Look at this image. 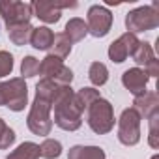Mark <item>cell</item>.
Returning a JSON list of instances; mask_svg holds the SVG:
<instances>
[{"label":"cell","mask_w":159,"mask_h":159,"mask_svg":"<svg viewBox=\"0 0 159 159\" xmlns=\"http://www.w3.org/2000/svg\"><path fill=\"white\" fill-rule=\"evenodd\" d=\"M60 86L49 79H41L36 84V98L32 101L28 118H26V125L34 135L39 137H47L52 129V120H51V109L52 103L56 99Z\"/></svg>","instance_id":"cell-1"},{"label":"cell","mask_w":159,"mask_h":159,"mask_svg":"<svg viewBox=\"0 0 159 159\" xmlns=\"http://www.w3.org/2000/svg\"><path fill=\"white\" fill-rule=\"evenodd\" d=\"M73 98H75V92L71 90V86H60L56 99L52 103L54 124L64 131H77L83 124V114L79 112Z\"/></svg>","instance_id":"cell-2"},{"label":"cell","mask_w":159,"mask_h":159,"mask_svg":"<svg viewBox=\"0 0 159 159\" xmlns=\"http://www.w3.org/2000/svg\"><path fill=\"white\" fill-rule=\"evenodd\" d=\"M28 101V88L23 77H13L0 83V107H8L13 112H21Z\"/></svg>","instance_id":"cell-3"},{"label":"cell","mask_w":159,"mask_h":159,"mask_svg":"<svg viewBox=\"0 0 159 159\" xmlns=\"http://www.w3.org/2000/svg\"><path fill=\"white\" fill-rule=\"evenodd\" d=\"M86 124L98 135L109 133L114 127V111H112V105L107 99L98 98L86 109Z\"/></svg>","instance_id":"cell-4"},{"label":"cell","mask_w":159,"mask_h":159,"mask_svg":"<svg viewBox=\"0 0 159 159\" xmlns=\"http://www.w3.org/2000/svg\"><path fill=\"white\" fill-rule=\"evenodd\" d=\"M125 26L127 32L139 34V32H148L159 26V4L153 2L152 6H140L137 10H131L125 15Z\"/></svg>","instance_id":"cell-5"},{"label":"cell","mask_w":159,"mask_h":159,"mask_svg":"<svg viewBox=\"0 0 159 159\" xmlns=\"http://www.w3.org/2000/svg\"><path fill=\"white\" fill-rule=\"evenodd\" d=\"M0 15H2L6 28L17 25H28L34 17L32 2H19V0H0Z\"/></svg>","instance_id":"cell-6"},{"label":"cell","mask_w":159,"mask_h":159,"mask_svg":"<svg viewBox=\"0 0 159 159\" xmlns=\"http://www.w3.org/2000/svg\"><path fill=\"white\" fill-rule=\"evenodd\" d=\"M39 73L43 75V79H49L58 86H71V81H73V71L67 66H64L60 58L52 54H47L39 62Z\"/></svg>","instance_id":"cell-7"},{"label":"cell","mask_w":159,"mask_h":159,"mask_svg":"<svg viewBox=\"0 0 159 159\" xmlns=\"http://www.w3.org/2000/svg\"><path fill=\"white\" fill-rule=\"evenodd\" d=\"M118 140L124 146H135L140 140V116L135 109H125L118 120Z\"/></svg>","instance_id":"cell-8"},{"label":"cell","mask_w":159,"mask_h":159,"mask_svg":"<svg viewBox=\"0 0 159 159\" xmlns=\"http://www.w3.org/2000/svg\"><path fill=\"white\" fill-rule=\"evenodd\" d=\"M88 34H92L94 38H105L112 26V13L105 8V6H92L88 10Z\"/></svg>","instance_id":"cell-9"},{"label":"cell","mask_w":159,"mask_h":159,"mask_svg":"<svg viewBox=\"0 0 159 159\" xmlns=\"http://www.w3.org/2000/svg\"><path fill=\"white\" fill-rule=\"evenodd\" d=\"M139 43H140V41H139V38H137L135 34L125 32V34H122L116 41L111 43V47H109V58H111L112 62H116V64H122L127 56H133V52L137 51Z\"/></svg>","instance_id":"cell-10"},{"label":"cell","mask_w":159,"mask_h":159,"mask_svg":"<svg viewBox=\"0 0 159 159\" xmlns=\"http://www.w3.org/2000/svg\"><path fill=\"white\" fill-rule=\"evenodd\" d=\"M64 8H77V2H32L34 15L43 23H58Z\"/></svg>","instance_id":"cell-11"},{"label":"cell","mask_w":159,"mask_h":159,"mask_svg":"<svg viewBox=\"0 0 159 159\" xmlns=\"http://www.w3.org/2000/svg\"><path fill=\"white\" fill-rule=\"evenodd\" d=\"M133 60H135L139 66H144V71H146V75H148L150 79L159 75V60L155 58L153 47H152L148 41H140V43H139L137 51L133 52Z\"/></svg>","instance_id":"cell-12"},{"label":"cell","mask_w":159,"mask_h":159,"mask_svg":"<svg viewBox=\"0 0 159 159\" xmlns=\"http://www.w3.org/2000/svg\"><path fill=\"white\" fill-rule=\"evenodd\" d=\"M148 81H150V77H148L146 71L140 69V67H131V69L124 71V75H122V84H124L135 98H139V96H142V94L148 92V90H146Z\"/></svg>","instance_id":"cell-13"},{"label":"cell","mask_w":159,"mask_h":159,"mask_svg":"<svg viewBox=\"0 0 159 159\" xmlns=\"http://www.w3.org/2000/svg\"><path fill=\"white\" fill-rule=\"evenodd\" d=\"M137 111V114L142 118H150L152 114L159 112V98H157V92H146L139 98L133 99V107Z\"/></svg>","instance_id":"cell-14"},{"label":"cell","mask_w":159,"mask_h":159,"mask_svg":"<svg viewBox=\"0 0 159 159\" xmlns=\"http://www.w3.org/2000/svg\"><path fill=\"white\" fill-rule=\"evenodd\" d=\"M54 41V32L47 26H38L32 30V36H30V43L34 49L38 51H49L51 45Z\"/></svg>","instance_id":"cell-15"},{"label":"cell","mask_w":159,"mask_h":159,"mask_svg":"<svg viewBox=\"0 0 159 159\" xmlns=\"http://www.w3.org/2000/svg\"><path fill=\"white\" fill-rule=\"evenodd\" d=\"M64 34H66V38L71 41V45H73V43H77V41H83V39H84V36L88 34V26H86V23H84L83 19L73 17V19L67 21Z\"/></svg>","instance_id":"cell-16"},{"label":"cell","mask_w":159,"mask_h":159,"mask_svg":"<svg viewBox=\"0 0 159 159\" xmlns=\"http://www.w3.org/2000/svg\"><path fill=\"white\" fill-rule=\"evenodd\" d=\"M67 159H105V152L99 146H81L77 144L69 148Z\"/></svg>","instance_id":"cell-17"},{"label":"cell","mask_w":159,"mask_h":159,"mask_svg":"<svg viewBox=\"0 0 159 159\" xmlns=\"http://www.w3.org/2000/svg\"><path fill=\"white\" fill-rule=\"evenodd\" d=\"M98 98H101L99 96V92L96 90V88H81L79 92H75V105H77V109H79V112H86V109L98 99Z\"/></svg>","instance_id":"cell-18"},{"label":"cell","mask_w":159,"mask_h":159,"mask_svg":"<svg viewBox=\"0 0 159 159\" xmlns=\"http://www.w3.org/2000/svg\"><path fill=\"white\" fill-rule=\"evenodd\" d=\"M32 25L28 23V25H17V26H10L8 28V36H10V39L17 45V47H21V45H26L28 41H30V36H32Z\"/></svg>","instance_id":"cell-19"},{"label":"cell","mask_w":159,"mask_h":159,"mask_svg":"<svg viewBox=\"0 0 159 159\" xmlns=\"http://www.w3.org/2000/svg\"><path fill=\"white\" fill-rule=\"evenodd\" d=\"M6 159H39V146L34 142H23L11 153H8Z\"/></svg>","instance_id":"cell-20"},{"label":"cell","mask_w":159,"mask_h":159,"mask_svg":"<svg viewBox=\"0 0 159 159\" xmlns=\"http://www.w3.org/2000/svg\"><path fill=\"white\" fill-rule=\"evenodd\" d=\"M51 54L52 56H56V58H60V60H64V58H67L69 56V52H71V41L66 38V34L64 32H60V34H54V41H52V45H51Z\"/></svg>","instance_id":"cell-21"},{"label":"cell","mask_w":159,"mask_h":159,"mask_svg":"<svg viewBox=\"0 0 159 159\" xmlns=\"http://www.w3.org/2000/svg\"><path fill=\"white\" fill-rule=\"evenodd\" d=\"M88 77H90V81L94 86H103L107 81H109V69L105 64L101 62H94L88 69Z\"/></svg>","instance_id":"cell-22"},{"label":"cell","mask_w":159,"mask_h":159,"mask_svg":"<svg viewBox=\"0 0 159 159\" xmlns=\"http://www.w3.org/2000/svg\"><path fill=\"white\" fill-rule=\"evenodd\" d=\"M60 153H62V144L54 139H45L39 146V157L56 159V157H60Z\"/></svg>","instance_id":"cell-23"},{"label":"cell","mask_w":159,"mask_h":159,"mask_svg":"<svg viewBox=\"0 0 159 159\" xmlns=\"http://www.w3.org/2000/svg\"><path fill=\"white\" fill-rule=\"evenodd\" d=\"M15 142V131L0 118V150H8Z\"/></svg>","instance_id":"cell-24"},{"label":"cell","mask_w":159,"mask_h":159,"mask_svg":"<svg viewBox=\"0 0 159 159\" xmlns=\"http://www.w3.org/2000/svg\"><path fill=\"white\" fill-rule=\"evenodd\" d=\"M39 73V60L34 58V56H26L21 64V75L23 79H30V77H36Z\"/></svg>","instance_id":"cell-25"},{"label":"cell","mask_w":159,"mask_h":159,"mask_svg":"<svg viewBox=\"0 0 159 159\" xmlns=\"http://www.w3.org/2000/svg\"><path fill=\"white\" fill-rule=\"evenodd\" d=\"M150 122V135H148V144L152 148H159V112L152 114L148 118Z\"/></svg>","instance_id":"cell-26"},{"label":"cell","mask_w":159,"mask_h":159,"mask_svg":"<svg viewBox=\"0 0 159 159\" xmlns=\"http://www.w3.org/2000/svg\"><path fill=\"white\" fill-rule=\"evenodd\" d=\"M13 69V56L8 51H0V79L10 75Z\"/></svg>","instance_id":"cell-27"},{"label":"cell","mask_w":159,"mask_h":159,"mask_svg":"<svg viewBox=\"0 0 159 159\" xmlns=\"http://www.w3.org/2000/svg\"><path fill=\"white\" fill-rule=\"evenodd\" d=\"M152 159H159V155H153V157H152Z\"/></svg>","instance_id":"cell-28"}]
</instances>
